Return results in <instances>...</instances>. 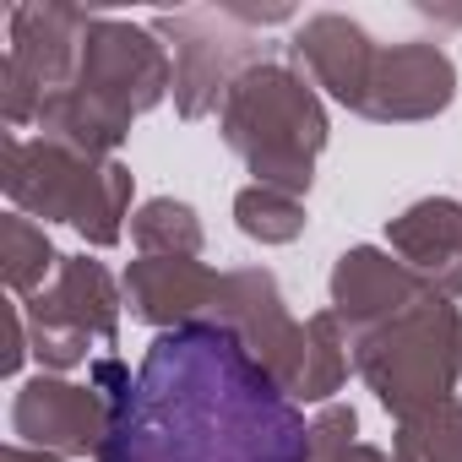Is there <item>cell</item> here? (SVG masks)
Here are the masks:
<instances>
[{"instance_id": "e0dca14e", "label": "cell", "mask_w": 462, "mask_h": 462, "mask_svg": "<svg viewBox=\"0 0 462 462\" xmlns=\"http://www.w3.org/2000/svg\"><path fill=\"white\" fill-rule=\"evenodd\" d=\"M348 370H354V343H348L343 321L327 305L305 321V365H300V381H294V402H332L343 392Z\"/></svg>"}, {"instance_id": "277c9868", "label": "cell", "mask_w": 462, "mask_h": 462, "mask_svg": "<svg viewBox=\"0 0 462 462\" xmlns=\"http://www.w3.org/2000/svg\"><path fill=\"white\" fill-rule=\"evenodd\" d=\"M0 185H6L12 207L28 217L71 223L93 251L120 245L125 217H131V169L120 158H88L60 142H23L6 131L0 142Z\"/></svg>"}, {"instance_id": "9a60e30c", "label": "cell", "mask_w": 462, "mask_h": 462, "mask_svg": "<svg viewBox=\"0 0 462 462\" xmlns=\"http://www.w3.org/2000/svg\"><path fill=\"white\" fill-rule=\"evenodd\" d=\"M120 305H125V289L93 256H66L55 283L39 289L33 300H23V310L50 316V321H60V327H71V332H82L88 343H104V348L120 337Z\"/></svg>"}, {"instance_id": "2e32d148", "label": "cell", "mask_w": 462, "mask_h": 462, "mask_svg": "<svg viewBox=\"0 0 462 462\" xmlns=\"http://www.w3.org/2000/svg\"><path fill=\"white\" fill-rule=\"evenodd\" d=\"M60 262L66 256L55 251L44 223H33L28 212H6V217H0V278H6V289L17 300H33L39 289H50Z\"/></svg>"}, {"instance_id": "5bb4252c", "label": "cell", "mask_w": 462, "mask_h": 462, "mask_svg": "<svg viewBox=\"0 0 462 462\" xmlns=\"http://www.w3.org/2000/svg\"><path fill=\"white\" fill-rule=\"evenodd\" d=\"M386 245L397 262H408L435 294L462 300V201L451 196H424L402 207L386 223Z\"/></svg>"}, {"instance_id": "30bf717a", "label": "cell", "mask_w": 462, "mask_h": 462, "mask_svg": "<svg viewBox=\"0 0 462 462\" xmlns=\"http://www.w3.org/2000/svg\"><path fill=\"white\" fill-rule=\"evenodd\" d=\"M451 98H457L451 55L430 39H402V44H381L359 115L375 125H419L446 115Z\"/></svg>"}, {"instance_id": "6da1fadb", "label": "cell", "mask_w": 462, "mask_h": 462, "mask_svg": "<svg viewBox=\"0 0 462 462\" xmlns=\"http://www.w3.org/2000/svg\"><path fill=\"white\" fill-rule=\"evenodd\" d=\"M88 381L115 402L98 462H310L305 408L223 321L158 332L136 375L104 354Z\"/></svg>"}, {"instance_id": "7a4b0ae2", "label": "cell", "mask_w": 462, "mask_h": 462, "mask_svg": "<svg viewBox=\"0 0 462 462\" xmlns=\"http://www.w3.org/2000/svg\"><path fill=\"white\" fill-rule=\"evenodd\" d=\"M169 93H174L169 44L142 23L93 17L71 88L50 93L39 109V136L77 147L88 158H115V147L131 136V120L158 109Z\"/></svg>"}, {"instance_id": "ac0fdd59", "label": "cell", "mask_w": 462, "mask_h": 462, "mask_svg": "<svg viewBox=\"0 0 462 462\" xmlns=\"http://www.w3.org/2000/svg\"><path fill=\"white\" fill-rule=\"evenodd\" d=\"M131 240L142 256H201L207 235H201V217L190 201H174V196H152L131 212Z\"/></svg>"}, {"instance_id": "7402d4cb", "label": "cell", "mask_w": 462, "mask_h": 462, "mask_svg": "<svg viewBox=\"0 0 462 462\" xmlns=\"http://www.w3.org/2000/svg\"><path fill=\"white\" fill-rule=\"evenodd\" d=\"M332 462H392V451H381V446H370V440H354V446H343Z\"/></svg>"}, {"instance_id": "603a6c76", "label": "cell", "mask_w": 462, "mask_h": 462, "mask_svg": "<svg viewBox=\"0 0 462 462\" xmlns=\"http://www.w3.org/2000/svg\"><path fill=\"white\" fill-rule=\"evenodd\" d=\"M0 462H71V457H55V451H33V446L12 440V446H6V457H0Z\"/></svg>"}, {"instance_id": "d6986e66", "label": "cell", "mask_w": 462, "mask_h": 462, "mask_svg": "<svg viewBox=\"0 0 462 462\" xmlns=\"http://www.w3.org/2000/svg\"><path fill=\"white\" fill-rule=\"evenodd\" d=\"M235 223H240V235L245 240H256V245H294L300 235H305V223H310V212H305V201L300 196H289V190H273V185H245L240 196H235Z\"/></svg>"}, {"instance_id": "3957f363", "label": "cell", "mask_w": 462, "mask_h": 462, "mask_svg": "<svg viewBox=\"0 0 462 462\" xmlns=\"http://www.w3.org/2000/svg\"><path fill=\"white\" fill-rule=\"evenodd\" d=\"M217 131L245 158L256 185H273V190H289L305 201L316 185V163L327 152L332 120L305 71H294L283 60H262L223 98Z\"/></svg>"}, {"instance_id": "8fae6325", "label": "cell", "mask_w": 462, "mask_h": 462, "mask_svg": "<svg viewBox=\"0 0 462 462\" xmlns=\"http://www.w3.org/2000/svg\"><path fill=\"white\" fill-rule=\"evenodd\" d=\"M217 283H223V273H212L207 262H190V256H136L120 278L131 316L158 332L212 321Z\"/></svg>"}, {"instance_id": "ffe728a7", "label": "cell", "mask_w": 462, "mask_h": 462, "mask_svg": "<svg viewBox=\"0 0 462 462\" xmlns=\"http://www.w3.org/2000/svg\"><path fill=\"white\" fill-rule=\"evenodd\" d=\"M392 462H462V402L413 413L392 435Z\"/></svg>"}, {"instance_id": "8992f818", "label": "cell", "mask_w": 462, "mask_h": 462, "mask_svg": "<svg viewBox=\"0 0 462 462\" xmlns=\"http://www.w3.org/2000/svg\"><path fill=\"white\" fill-rule=\"evenodd\" d=\"M152 33L174 55V109L180 120H207L223 109L235 82L262 66L256 28L240 6H212V12H163L152 17Z\"/></svg>"}, {"instance_id": "ba28073f", "label": "cell", "mask_w": 462, "mask_h": 462, "mask_svg": "<svg viewBox=\"0 0 462 462\" xmlns=\"http://www.w3.org/2000/svg\"><path fill=\"white\" fill-rule=\"evenodd\" d=\"M109 419L115 402L88 381H66V375H33L17 386L12 397V435L33 451H55V457H104L109 440Z\"/></svg>"}, {"instance_id": "44dd1931", "label": "cell", "mask_w": 462, "mask_h": 462, "mask_svg": "<svg viewBox=\"0 0 462 462\" xmlns=\"http://www.w3.org/2000/svg\"><path fill=\"white\" fill-rule=\"evenodd\" d=\"M0 332H6V354H0V375H17V370H23V359L33 354L23 305H0Z\"/></svg>"}, {"instance_id": "9c48e42d", "label": "cell", "mask_w": 462, "mask_h": 462, "mask_svg": "<svg viewBox=\"0 0 462 462\" xmlns=\"http://www.w3.org/2000/svg\"><path fill=\"white\" fill-rule=\"evenodd\" d=\"M327 294H332V316L343 321L348 343H359V337L381 332L386 321L408 316L413 305L435 300V289H430L408 262H397V256L381 251V245H348V251L332 262Z\"/></svg>"}, {"instance_id": "7c38bea8", "label": "cell", "mask_w": 462, "mask_h": 462, "mask_svg": "<svg viewBox=\"0 0 462 462\" xmlns=\"http://www.w3.org/2000/svg\"><path fill=\"white\" fill-rule=\"evenodd\" d=\"M93 17L98 12H82V6H12L6 12V39H12L6 60L50 98L60 88H71Z\"/></svg>"}, {"instance_id": "4fadbf2b", "label": "cell", "mask_w": 462, "mask_h": 462, "mask_svg": "<svg viewBox=\"0 0 462 462\" xmlns=\"http://www.w3.org/2000/svg\"><path fill=\"white\" fill-rule=\"evenodd\" d=\"M294 55L305 60L310 82L327 98H337L343 109L359 115L365 88H370V71H375V55H381V44L370 39L365 23H354L343 12H316V17H305L294 28Z\"/></svg>"}, {"instance_id": "5b68a950", "label": "cell", "mask_w": 462, "mask_h": 462, "mask_svg": "<svg viewBox=\"0 0 462 462\" xmlns=\"http://www.w3.org/2000/svg\"><path fill=\"white\" fill-rule=\"evenodd\" d=\"M354 370L375 392V402L402 424L457 397L462 381V310L457 300L435 294L408 316L386 321L381 332L354 343Z\"/></svg>"}, {"instance_id": "52a82bcc", "label": "cell", "mask_w": 462, "mask_h": 462, "mask_svg": "<svg viewBox=\"0 0 462 462\" xmlns=\"http://www.w3.org/2000/svg\"><path fill=\"white\" fill-rule=\"evenodd\" d=\"M212 321H223L245 343V354L294 397V381H300V365H305V321L289 316V300H283V289L267 267L223 273Z\"/></svg>"}]
</instances>
